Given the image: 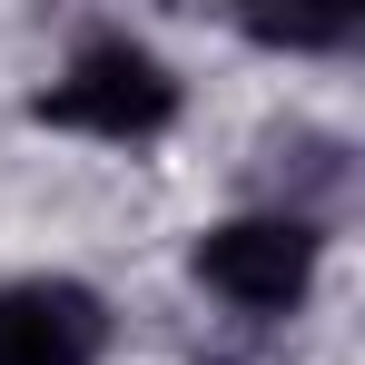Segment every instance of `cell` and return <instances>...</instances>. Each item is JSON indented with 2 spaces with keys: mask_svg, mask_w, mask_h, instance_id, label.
<instances>
[{
  "mask_svg": "<svg viewBox=\"0 0 365 365\" xmlns=\"http://www.w3.org/2000/svg\"><path fill=\"white\" fill-rule=\"evenodd\" d=\"M316 267H326V217H297V207H237V217L197 227L187 247V277L247 326L297 316L316 297Z\"/></svg>",
  "mask_w": 365,
  "mask_h": 365,
  "instance_id": "7a4b0ae2",
  "label": "cell"
},
{
  "mask_svg": "<svg viewBox=\"0 0 365 365\" xmlns=\"http://www.w3.org/2000/svg\"><path fill=\"white\" fill-rule=\"evenodd\" d=\"M257 50H287V60H316V50H356V10H326V20H247Z\"/></svg>",
  "mask_w": 365,
  "mask_h": 365,
  "instance_id": "277c9868",
  "label": "cell"
},
{
  "mask_svg": "<svg viewBox=\"0 0 365 365\" xmlns=\"http://www.w3.org/2000/svg\"><path fill=\"white\" fill-rule=\"evenodd\" d=\"M178 109H187V79L158 60L138 30H89V40L40 79V99H30L40 128L99 138V148H148V138L178 128Z\"/></svg>",
  "mask_w": 365,
  "mask_h": 365,
  "instance_id": "6da1fadb",
  "label": "cell"
},
{
  "mask_svg": "<svg viewBox=\"0 0 365 365\" xmlns=\"http://www.w3.org/2000/svg\"><path fill=\"white\" fill-rule=\"evenodd\" d=\"M109 297L79 277H0V365H99Z\"/></svg>",
  "mask_w": 365,
  "mask_h": 365,
  "instance_id": "3957f363",
  "label": "cell"
}]
</instances>
